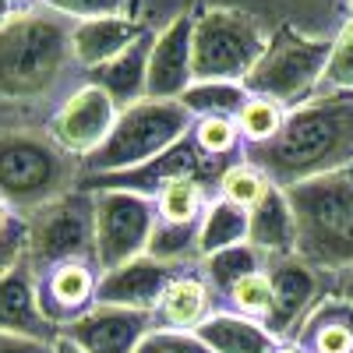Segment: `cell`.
Here are the masks:
<instances>
[{"label": "cell", "mask_w": 353, "mask_h": 353, "mask_svg": "<svg viewBox=\"0 0 353 353\" xmlns=\"http://www.w3.org/2000/svg\"><path fill=\"white\" fill-rule=\"evenodd\" d=\"M261 269H265V254L258 248H251L248 241L244 244H233L226 251H216V254L198 261V272L205 276V283L212 286L216 301H223L241 279H248V276H254Z\"/></svg>", "instance_id": "cb8c5ba5"}, {"label": "cell", "mask_w": 353, "mask_h": 353, "mask_svg": "<svg viewBox=\"0 0 353 353\" xmlns=\"http://www.w3.org/2000/svg\"><path fill=\"white\" fill-rule=\"evenodd\" d=\"M191 141L198 145L201 156H212V159L233 156L237 149H244L241 131H237V121H230V117H201V121H194Z\"/></svg>", "instance_id": "1f68e13d"}, {"label": "cell", "mask_w": 353, "mask_h": 353, "mask_svg": "<svg viewBox=\"0 0 353 353\" xmlns=\"http://www.w3.org/2000/svg\"><path fill=\"white\" fill-rule=\"evenodd\" d=\"M156 32H145L138 43H131L121 57H113L110 64L88 71L85 81L99 85L103 92L117 103V110H128L145 99V81H149V57H152Z\"/></svg>", "instance_id": "e0dca14e"}, {"label": "cell", "mask_w": 353, "mask_h": 353, "mask_svg": "<svg viewBox=\"0 0 353 353\" xmlns=\"http://www.w3.org/2000/svg\"><path fill=\"white\" fill-rule=\"evenodd\" d=\"M241 159L258 166L272 188H297L314 176L343 173L353 166V96H314L286 113L283 131Z\"/></svg>", "instance_id": "7a4b0ae2"}, {"label": "cell", "mask_w": 353, "mask_h": 353, "mask_svg": "<svg viewBox=\"0 0 353 353\" xmlns=\"http://www.w3.org/2000/svg\"><path fill=\"white\" fill-rule=\"evenodd\" d=\"M248 99H251L248 88L237 81H194L181 96V106L194 121H201V117H230V121H237V113L244 110Z\"/></svg>", "instance_id": "d4e9b609"}, {"label": "cell", "mask_w": 353, "mask_h": 353, "mask_svg": "<svg viewBox=\"0 0 353 353\" xmlns=\"http://www.w3.org/2000/svg\"><path fill=\"white\" fill-rule=\"evenodd\" d=\"M297 223V258L321 276L353 269V173L314 176L286 188Z\"/></svg>", "instance_id": "277c9868"}, {"label": "cell", "mask_w": 353, "mask_h": 353, "mask_svg": "<svg viewBox=\"0 0 353 353\" xmlns=\"http://www.w3.org/2000/svg\"><path fill=\"white\" fill-rule=\"evenodd\" d=\"M248 244L258 248L265 258H283L297 254V223H293V209L283 188H269L254 209L248 212Z\"/></svg>", "instance_id": "ffe728a7"}, {"label": "cell", "mask_w": 353, "mask_h": 353, "mask_svg": "<svg viewBox=\"0 0 353 353\" xmlns=\"http://www.w3.org/2000/svg\"><path fill=\"white\" fill-rule=\"evenodd\" d=\"M134 353H212L194 332H173V329H152Z\"/></svg>", "instance_id": "836d02e7"}, {"label": "cell", "mask_w": 353, "mask_h": 353, "mask_svg": "<svg viewBox=\"0 0 353 353\" xmlns=\"http://www.w3.org/2000/svg\"><path fill=\"white\" fill-rule=\"evenodd\" d=\"M14 11H18V8L11 4V0H0V25H4V21H8L11 14H14Z\"/></svg>", "instance_id": "ab89813d"}, {"label": "cell", "mask_w": 353, "mask_h": 353, "mask_svg": "<svg viewBox=\"0 0 353 353\" xmlns=\"http://www.w3.org/2000/svg\"><path fill=\"white\" fill-rule=\"evenodd\" d=\"M276 353H304V350H301L297 343H279V346H276Z\"/></svg>", "instance_id": "60d3db41"}, {"label": "cell", "mask_w": 353, "mask_h": 353, "mask_svg": "<svg viewBox=\"0 0 353 353\" xmlns=\"http://www.w3.org/2000/svg\"><path fill=\"white\" fill-rule=\"evenodd\" d=\"M304 353H353V304L325 297L293 336Z\"/></svg>", "instance_id": "7402d4cb"}, {"label": "cell", "mask_w": 353, "mask_h": 353, "mask_svg": "<svg viewBox=\"0 0 353 353\" xmlns=\"http://www.w3.org/2000/svg\"><path fill=\"white\" fill-rule=\"evenodd\" d=\"M248 209H241V205H233L226 198H212L209 205H205V216L198 223V248H201V258H209L216 251H226L233 244H244L248 241Z\"/></svg>", "instance_id": "603a6c76"}, {"label": "cell", "mask_w": 353, "mask_h": 353, "mask_svg": "<svg viewBox=\"0 0 353 353\" xmlns=\"http://www.w3.org/2000/svg\"><path fill=\"white\" fill-rule=\"evenodd\" d=\"M36 279H39V304L61 332L71 321H78L81 314H88L96 307V286H99L96 265L68 261V265H57V269H50Z\"/></svg>", "instance_id": "2e32d148"}, {"label": "cell", "mask_w": 353, "mask_h": 353, "mask_svg": "<svg viewBox=\"0 0 353 353\" xmlns=\"http://www.w3.org/2000/svg\"><path fill=\"white\" fill-rule=\"evenodd\" d=\"M188 269H176V265L156 261L149 254H141L121 269H110L99 276L96 286V304H110V307H128V311H145L156 314L166 290L176 276H184Z\"/></svg>", "instance_id": "7c38bea8"}, {"label": "cell", "mask_w": 353, "mask_h": 353, "mask_svg": "<svg viewBox=\"0 0 353 353\" xmlns=\"http://www.w3.org/2000/svg\"><path fill=\"white\" fill-rule=\"evenodd\" d=\"M43 8L64 14V18H71L78 25V21H96V18L124 14V0H43Z\"/></svg>", "instance_id": "d6a6232c"}, {"label": "cell", "mask_w": 353, "mask_h": 353, "mask_svg": "<svg viewBox=\"0 0 353 353\" xmlns=\"http://www.w3.org/2000/svg\"><path fill=\"white\" fill-rule=\"evenodd\" d=\"M346 14H353V0H346Z\"/></svg>", "instance_id": "7bdbcfd3"}, {"label": "cell", "mask_w": 353, "mask_h": 353, "mask_svg": "<svg viewBox=\"0 0 353 353\" xmlns=\"http://www.w3.org/2000/svg\"><path fill=\"white\" fill-rule=\"evenodd\" d=\"M53 353H81V350H78L71 339H64V336H61V339L53 343Z\"/></svg>", "instance_id": "f35d334b"}, {"label": "cell", "mask_w": 353, "mask_h": 353, "mask_svg": "<svg viewBox=\"0 0 353 353\" xmlns=\"http://www.w3.org/2000/svg\"><path fill=\"white\" fill-rule=\"evenodd\" d=\"M14 8H36V4H43V0H11Z\"/></svg>", "instance_id": "b9f144b4"}, {"label": "cell", "mask_w": 353, "mask_h": 353, "mask_svg": "<svg viewBox=\"0 0 353 353\" xmlns=\"http://www.w3.org/2000/svg\"><path fill=\"white\" fill-rule=\"evenodd\" d=\"M152 329H156V314L96 304L88 314L71 321L61 336L71 339L81 353H134Z\"/></svg>", "instance_id": "4fadbf2b"}, {"label": "cell", "mask_w": 353, "mask_h": 353, "mask_svg": "<svg viewBox=\"0 0 353 353\" xmlns=\"http://www.w3.org/2000/svg\"><path fill=\"white\" fill-rule=\"evenodd\" d=\"M191 32H194V18L191 14H176L166 21L149 57V81H145V99L156 103H181V96L194 85L191 74Z\"/></svg>", "instance_id": "5bb4252c"}, {"label": "cell", "mask_w": 353, "mask_h": 353, "mask_svg": "<svg viewBox=\"0 0 353 353\" xmlns=\"http://www.w3.org/2000/svg\"><path fill=\"white\" fill-rule=\"evenodd\" d=\"M149 258L176 265V269H198L201 248H198V223L191 226H173V223H156V233L149 241Z\"/></svg>", "instance_id": "4316f807"}, {"label": "cell", "mask_w": 353, "mask_h": 353, "mask_svg": "<svg viewBox=\"0 0 353 353\" xmlns=\"http://www.w3.org/2000/svg\"><path fill=\"white\" fill-rule=\"evenodd\" d=\"M0 353H53V343H36V339L0 332Z\"/></svg>", "instance_id": "d590c367"}, {"label": "cell", "mask_w": 353, "mask_h": 353, "mask_svg": "<svg viewBox=\"0 0 353 353\" xmlns=\"http://www.w3.org/2000/svg\"><path fill=\"white\" fill-rule=\"evenodd\" d=\"M332 36H307L297 28H279L269 39V50L261 53V61L254 64V71L244 78L248 96L276 99L286 110L311 103L321 88V74H325L332 53Z\"/></svg>", "instance_id": "8992f818"}, {"label": "cell", "mask_w": 353, "mask_h": 353, "mask_svg": "<svg viewBox=\"0 0 353 353\" xmlns=\"http://www.w3.org/2000/svg\"><path fill=\"white\" fill-rule=\"evenodd\" d=\"M92 194H96V269L103 276L149 251L159 212L156 198H145L134 191L103 188Z\"/></svg>", "instance_id": "9c48e42d"}, {"label": "cell", "mask_w": 353, "mask_h": 353, "mask_svg": "<svg viewBox=\"0 0 353 353\" xmlns=\"http://www.w3.org/2000/svg\"><path fill=\"white\" fill-rule=\"evenodd\" d=\"M350 173H353V166H350Z\"/></svg>", "instance_id": "ee69618b"}, {"label": "cell", "mask_w": 353, "mask_h": 353, "mask_svg": "<svg viewBox=\"0 0 353 353\" xmlns=\"http://www.w3.org/2000/svg\"><path fill=\"white\" fill-rule=\"evenodd\" d=\"M209 201H212V194L205 191L201 176H181V181H170L156 194V212H159V223L191 226V223H201Z\"/></svg>", "instance_id": "484cf974"}, {"label": "cell", "mask_w": 353, "mask_h": 353, "mask_svg": "<svg viewBox=\"0 0 353 353\" xmlns=\"http://www.w3.org/2000/svg\"><path fill=\"white\" fill-rule=\"evenodd\" d=\"M212 311H219V301L212 286L205 283L198 269H188L176 276L166 290V297L156 311V329H173V332H194Z\"/></svg>", "instance_id": "d6986e66"}, {"label": "cell", "mask_w": 353, "mask_h": 353, "mask_svg": "<svg viewBox=\"0 0 353 353\" xmlns=\"http://www.w3.org/2000/svg\"><path fill=\"white\" fill-rule=\"evenodd\" d=\"M78 85L71 18L36 4L0 25V131L46 128Z\"/></svg>", "instance_id": "6da1fadb"}, {"label": "cell", "mask_w": 353, "mask_h": 353, "mask_svg": "<svg viewBox=\"0 0 353 353\" xmlns=\"http://www.w3.org/2000/svg\"><path fill=\"white\" fill-rule=\"evenodd\" d=\"M329 297H339V301L353 304V269H346L339 276H329Z\"/></svg>", "instance_id": "8d00e7d4"}, {"label": "cell", "mask_w": 353, "mask_h": 353, "mask_svg": "<svg viewBox=\"0 0 353 353\" xmlns=\"http://www.w3.org/2000/svg\"><path fill=\"white\" fill-rule=\"evenodd\" d=\"M219 311H233V314H244V318H254V321H269L272 314V283H269V272H254L248 279H241L233 286L226 297L219 301Z\"/></svg>", "instance_id": "f546056e"}, {"label": "cell", "mask_w": 353, "mask_h": 353, "mask_svg": "<svg viewBox=\"0 0 353 353\" xmlns=\"http://www.w3.org/2000/svg\"><path fill=\"white\" fill-rule=\"evenodd\" d=\"M25 254H28V219L18 216L8 230H0V276L25 265Z\"/></svg>", "instance_id": "e575fe53"}, {"label": "cell", "mask_w": 353, "mask_h": 353, "mask_svg": "<svg viewBox=\"0 0 353 353\" xmlns=\"http://www.w3.org/2000/svg\"><path fill=\"white\" fill-rule=\"evenodd\" d=\"M194 336L212 353H276L279 339L254 318L233 314V311H212L194 329Z\"/></svg>", "instance_id": "44dd1931"}, {"label": "cell", "mask_w": 353, "mask_h": 353, "mask_svg": "<svg viewBox=\"0 0 353 353\" xmlns=\"http://www.w3.org/2000/svg\"><path fill=\"white\" fill-rule=\"evenodd\" d=\"M149 28H141L134 18L117 14V18H96V21H78L74 25V61L88 74L113 57H121L131 43H138Z\"/></svg>", "instance_id": "ac0fdd59"}, {"label": "cell", "mask_w": 353, "mask_h": 353, "mask_svg": "<svg viewBox=\"0 0 353 353\" xmlns=\"http://www.w3.org/2000/svg\"><path fill=\"white\" fill-rule=\"evenodd\" d=\"M269 32L258 18L233 11V8H209L194 18L191 32V74L194 81H237L254 71L261 53L269 50Z\"/></svg>", "instance_id": "52a82bcc"}, {"label": "cell", "mask_w": 353, "mask_h": 353, "mask_svg": "<svg viewBox=\"0 0 353 353\" xmlns=\"http://www.w3.org/2000/svg\"><path fill=\"white\" fill-rule=\"evenodd\" d=\"M14 219H18V212H11V209H8V205H4V201H0V230H8V226H11Z\"/></svg>", "instance_id": "74e56055"}, {"label": "cell", "mask_w": 353, "mask_h": 353, "mask_svg": "<svg viewBox=\"0 0 353 353\" xmlns=\"http://www.w3.org/2000/svg\"><path fill=\"white\" fill-rule=\"evenodd\" d=\"M68 261L96 265V194L88 188H78L28 216V269L43 276Z\"/></svg>", "instance_id": "ba28073f"}, {"label": "cell", "mask_w": 353, "mask_h": 353, "mask_svg": "<svg viewBox=\"0 0 353 353\" xmlns=\"http://www.w3.org/2000/svg\"><path fill=\"white\" fill-rule=\"evenodd\" d=\"M117 117H121L117 103L103 92L99 85L85 81L61 103V110L50 117L46 131L53 134V141L61 145L64 152H71V156H78L85 163L110 138Z\"/></svg>", "instance_id": "8fae6325"}, {"label": "cell", "mask_w": 353, "mask_h": 353, "mask_svg": "<svg viewBox=\"0 0 353 353\" xmlns=\"http://www.w3.org/2000/svg\"><path fill=\"white\" fill-rule=\"evenodd\" d=\"M81 159L64 152L46 128L0 131V201L32 216L81 188Z\"/></svg>", "instance_id": "3957f363"}, {"label": "cell", "mask_w": 353, "mask_h": 353, "mask_svg": "<svg viewBox=\"0 0 353 353\" xmlns=\"http://www.w3.org/2000/svg\"><path fill=\"white\" fill-rule=\"evenodd\" d=\"M0 332L36 343L61 339V329L46 318L39 304V279L28 265H18L8 276H0Z\"/></svg>", "instance_id": "9a60e30c"}, {"label": "cell", "mask_w": 353, "mask_h": 353, "mask_svg": "<svg viewBox=\"0 0 353 353\" xmlns=\"http://www.w3.org/2000/svg\"><path fill=\"white\" fill-rule=\"evenodd\" d=\"M286 106H279L276 99H265V96H251L244 103V110L237 113V131H241V141L244 149H254V145H265L272 141L283 124H286Z\"/></svg>", "instance_id": "83f0119b"}, {"label": "cell", "mask_w": 353, "mask_h": 353, "mask_svg": "<svg viewBox=\"0 0 353 353\" xmlns=\"http://www.w3.org/2000/svg\"><path fill=\"white\" fill-rule=\"evenodd\" d=\"M318 96H353V14H346L332 36V53L321 74Z\"/></svg>", "instance_id": "f1b7e54d"}, {"label": "cell", "mask_w": 353, "mask_h": 353, "mask_svg": "<svg viewBox=\"0 0 353 353\" xmlns=\"http://www.w3.org/2000/svg\"><path fill=\"white\" fill-rule=\"evenodd\" d=\"M194 117L181 103H156L141 99L128 110H121L110 138L81 163L85 176H110L128 173L145 163H152L191 138Z\"/></svg>", "instance_id": "5b68a950"}, {"label": "cell", "mask_w": 353, "mask_h": 353, "mask_svg": "<svg viewBox=\"0 0 353 353\" xmlns=\"http://www.w3.org/2000/svg\"><path fill=\"white\" fill-rule=\"evenodd\" d=\"M269 176H265L258 166H251L248 159L241 163H230L223 173H219V198L233 201V205H241V209H254V205L269 194Z\"/></svg>", "instance_id": "4dcf8cb0"}, {"label": "cell", "mask_w": 353, "mask_h": 353, "mask_svg": "<svg viewBox=\"0 0 353 353\" xmlns=\"http://www.w3.org/2000/svg\"><path fill=\"white\" fill-rule=\"evenodd\" d=\"M265 272H269V283H272V314L265 321V329L279 343H293L307 314L329 297V276L311 269L297 254L265 258Z\"/></svg>", "instance_id": "30bf717a"}]
</instances>
